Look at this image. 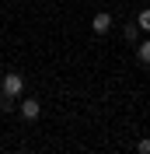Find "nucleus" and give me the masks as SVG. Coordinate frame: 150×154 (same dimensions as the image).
<instances>
[{
  "instance_id": "nucleus-1",
  "label": "nucleus",
  "mask_w": 150,
  "mask_h": 154,
  "mask_svg": "<svg viewBox=\"0 0 150 154\" xmlns=\"http://www.w3.org/2000/svg\"><path fill=\"white\" fill-rule=\"evenodd\" d=\"M0 95H7V98H21V95H25V77H21L18 70L4 74V81H0Z\"/></svg>"
},
{
  "instance_id": "nucleus-2",
  "label": "nucleus",
  "mask_w": 150,
  "mask_h": 154,
  "mask_svg": "<svg viewBox=\"0 0 150 154\" xmlns=\"http://www.w3.org/2000/svg\"><path fill=\"white\" fill-rule=\"evenodd\" d=\"M91 28H94V35H108V32H112V14H108V11H101V14H94Z\"/></svg>"
},
{
  "instance_id": "nucleus-3",
  "label": "nucleus",
  "mask_w": 150,
  "mask_h": 154,
  "mask_svg": "<svg viewBox=\"0 0 150 154\" xmlns=\"http://www.w3.org/2000/svg\"><path fill=\"white\" fill-rule=\"evenodd\" d=\"M21 116H25L28 123H35L38 116H42V105H38V98H25V102H21Z\"/></svg>"
},
{
  "instance_id": "nucleus-4",
  "label": "nucleus",
  "mask_w": 150,
  "mask_h": 154,
  "mask_svg": "<svg viewBox=\"0 0 150 154\" xmlns=\"http://www.w3.org/2000/svg\"><path fill=\"white\" fill-rule=\"evenodd\" d=\"M136 56H140V63H150V38H147V42H140Z\"/></svg>"
},
{
  "instance_id": "nucleus-5",
  "label": "nucleus",
  "mask_w": 150,
  "mask_h": 154,
  "mask_svg": "<svg viewBox=\"0 0 150 154\" xmlns=\"http://www.w3.org/2000/svg\"><path fill=\"white\" fill-rule=\"evenodd\" d=\"M136 25H140L143 32H150V7H147V11H140V18H136Z\"/></svg>"
},
{
  "instance_id": "nucleus-6",
  "label": "nucleus",
  "mask_w": 150,
  "mask_h": 154,
  "mask_svg": "<svg viewBox=\"0 0 150 154\" xmlns=\"http://www.w3.org/2000/svg\"><path fill=\"white\" fill-rule=\"evenodd\" d=\"M136 151H140V154H150V140H147V137H143L140 144H136Z\"/></svg>"
}]
</instances>
